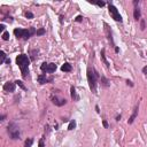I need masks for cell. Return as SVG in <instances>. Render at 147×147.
Returning a JSON list of instances; mask_svg holds the SVG:
<instances>
[{
  "label": "cell",
  "mask_w": 147,
  "mask_h": 147,
  "mask_svg": "<svg viewBox=\"0 0 147 147\" xmlns=\"http://www.w3.org/2000/svg\"><path fill=\"white\" fill-rule=\"evenodd\" d=\"M16 65H17L19 68L21 69L23 78H25L26 75L29 74V65H30V59L28 58V55L20 54L17 58H16Z\"/></svg>",
  "instance_id": "1"
},
{
  "label": "cell",
  "mask_w": 147,
  "mask_h": 147,
  "mask_svg": "<svg viewBox=\"0 0 147 147\" xmlns=\"http://www.w3.org/2000/svg\"><path fill=\"white\" fill-rule=\"evenodd\" d=\"M98 78H99V75H98V71L94 69V68H89L87 69V80H89V85L91 91L97 94V82Z\"/></svg>",
  "instance_id": "2"
},
{
  "label": "cell",
  "mask_w": 147,
  "mask_h": 147,
  "mask_svg": "<svg viewBox=\"0 0 147 147\" xmlns=\"http://www.w3.org/2000/svg\"><path fill=\"white\" fill-rule=\"evenodd\" d=\"M37 35V31L35 30V28H29V29H14V35L17 38H22L24 40H28L32 35Z\"/></svg>",
  "instance_id": "3"
},
{
  "label": "cell",
  "mask_w": 147,
  "mask_h": 147,
  "mask_svg": "<svg viewBox=\"0 0 147 147\" xmlns=\"http://www.w3.org/2000/svg\"><path fill=\"white\" fill-rule=\"evenodd\" d=\"M7 131H8V134L13 140H16V139H20V136H21V132H20V128L16 125L14 122H11L7 126Z\"/></svg>",
  "instance_id": "4"
},
{
  "label": "cell",
  "mask_w": 147,
  "mask_h": 147,
  "mask_svg": "<svg viewBox=\"0 0 147 147\" xmlns=\"http://www.w3.org/2000/svg\"><path fill=\"white\" fill-rule=\"evenodd\" d=\"M108 11H109V14H110V16H112V19H114L116 22H122V21H123V19H122L118 9H117L113 4L108 5Z\"/></svg>",
  "instance_id": "5"
},
{
  "label": "cell",
  "mask_w": 147,
  "mask_h": 147,
  "mask_svg": "<svg viewBox=\"0 0 147 147\" xmlns=\"http://www.w3.org/2000/svg\"><path fill=\"white\" fill-rule=\"evenodd\" d=\"M41 71L47 72V74H53L56 70V65L55 63H46L44 62L43 65L40 66Z\"/></svg>",
  "instance_id": "6"
},
{
  "label": "cell",
  "mask_w": 147,
  "mask_h": 147,
  "mask_svg": "<svg viewBox=\"0 0 147 147\" xmlns=\"http://www.w3.org/2000/svg\"><path fill=\"white\" fill-rule=\"evenodd\" d=\"M104 26H105V33H106V37L108 39V41L112 44V46H115L114 44V40H113V33H112V29L109 28V25L107 23H104Z\"/></svg>",
  "instance_id": "7"
},
{
  "label": "cell",
  "mask_w": 147,
  "mask_h": 147,
  "mask_svg": "<svg viewBox=\"0 0 147 147\" xmlns=\"http://www.w3.org/2000/svg\"><path fill=\"white\" fill-rule=\"evenodd\" d=\"M15 82H7L4 84L2 89H4L5 92H14L15 91Z\"/></svg>",
  "instance_id": "8"
},
{
  "label": "cell",
  "mask_w": 147,
  "mask_h": 147,
  "mask_svg": "<svg viewBox=\"0 0 147 147\" xmlns=\"http://www.w3.org/2000/svg\"><path fill=\"white\" fill-rule=\"evenodd\" d=\"M53 82V77H50L48 78L46 76V74H41V75L38 76V83L39 84H46V83H51Z\"/></svg>",
  "instance_id": "9"
},
{
  "label": "cell",
  "mask_w": 147,
  "mask_h": 147,
  "mask_svg": "<svg viewBox=\"0 0 147 147\" xmlns=\"http://www.w3.org/2000/svg\"><path fill=\"white\" fill-rule=\"evenodd\" d=\"M52 101H53V104L55 105V106H58V107H62L63 105H66L67 104V100L66 99H62V98H59V97H53L52 98Z\"/></svg>",
  "instance_id": "10"
},
{
  "label": "cell",
  "mask_w": 147,
  "mask_h": 147,
  "mask_svg": "<svg viewBox=\"0 0 147 147\" xmlns=\"http://www.w3.org/2000/svg\"><path fill=\"white\" fill-rule=\"evenodd\" d=\"M138 110H139V105H137L136 107H134V109H133V113H132V115L130 116V118H129V121H128V123L129 124H132L134 122V120H136V117L138 116Z\"/></svg>",
  "instance_id": "11"
},
{
  "label": "cell",
  "mask_w": 147,
  "mask_h": 147,
  "mask_svg": "<svg viewBox=\"0 0 147 147\" xmlns=\"http://www.w3.org/2000/svg\"><path fill=\"white\" fill-rule=\"evenodd\" d=\"M70 94H71V99L74 101H78V100H79V97H78L77 92H76V89L74 86L70 87Z\"/></svg>",
  "instance_id": "12"
},
{
  "label": "cell",
  "mask_w": 147,
  "mask_h": 147,
  "mask_svg": "<svg viewBox=\"0 0 147 147\" xmlns=\"http://www.w3.org/2000/svg\"><path fill=\"white\" fill-rule=\"evenodd\" d=\"M105 52H106V50H105V48H102L101 52H100V56H101L102 62H104L105 65H106V67H107V68H109V62L107 61V59H106V54H105Z\"/></svg>",
  "instance_id": "13"
},
{
  "label": "cell",
  "mask_w": 147,
  "mask_h": 147,
  "mask_svg": "<svg viewBox=\"0 0 147 147\" xmlns=\"http://www.w3.org/2000/svg\"><path fill=\"white\" fill-rule=\"evenodd\" d=\"M140 16H141V12H140V9H139V7L138 6H136L134 7V11H133V17L134 20H140Z\"/></svg>",
  "instance_id": "14"
},
{
  "label": "cell",
  "mask_w": 147,
  "mask_h": 147,
  "mask_svg": "<svg viewBox=\"0 0 147 147\" xmlns=\"http://www.w3.org/2000/svg\"><path fill=\"white\" fill-rule=\"evenodd\" d=\"M61 70H62V71H65V72H70L72 70V67H71V65H70V63L66 62L65 65L61 67Z\"/></svg>",
  "instance_id": "15"
},
{
  "label": "cell",
  "mask_w": 147,
  "mask_h": 147,
  "mask_svg": "<svg viewBox=\"0 0 147 147\" xmlns=\"http://www.w3.org/2000/svg\"><path fill=\"white\" fill-rule=\"evenodd\" d=\"M100 79H101V84H102V86H104V87H108L109 85H110L109 80L107 79L105 76H101V78H100Z\"/></svg>",
  "instance_id": "16"
},
{
  "label": "cell",
  "mask_w": 147,
  "mask_h": 147,
  "mask_svg": "<svg viewBox=\"0 0 147 147\" xmlns=\"http://www.w3.org/2000/svg\"><path fill=\"white\" fill-rule=\"evenodd\" d=\"M75 128H76V121H75V120H71L70 123H69V125H68V130L71 131V130H74Z\"/></svg>",
  "instance_id": "17"
},
{
  "label": "cell",
  "mask_w": 147,
  "mask_h": 147,
  "mask_svg": "<svg viewBox=\"0 0 147 147\" xmlns=\"http://www.w3.org/2000/svg\"><path fill=\"white\" fill-rule=\"evenodd\" d=\"M32 144H33V139L29 138V139H26L25 143H24V147H31L32 146Z\"/></svg>",
  "instance_id": "18"
},
{
  "label": "cell",
  "mask_w": 147,
  "mask_h": 147,
  "mask_svg": "<svg viewBox=\"0 0 147 147\" xmlns=\"http://www.w3.org/2000/svg\"><path fill=\"white\" fill-rule=\"evenodd\" d=\"M15 84H16V85H19V86H20V87H21V89H22V90H24V91H25V90H26V87H25V86H24L23 82H21V80H16V82H15Z\"/></svg>",
  "instance_id": "19"
},
{
  "label": "cell",
  "mask_w": 147,
  "mask_h": 147,
  "mask_svg": "<svg viewBox=\"0 0 147 147\" xmlns=\"http://www.w3.org/2000/svg\"><path fill=\"white\" fill-rule=\"evenodd\" d=\"M2 39H4V40H9V32L8 31H5L4 33H2Z\"/></svg>",
  "instance_id": "20"
},
{
  "label": "cell",
  "mask_w": 147,
  "mask_h": 147,
  "mask_svg": "<svg viewBox=\"0 0 147 147\" xmlns=\"http://www.w3.org/2000/svg\"><path fill=\"white\" fill-rule=\"evenodd\" d=\"M92 4H95L97 6H99V7H104L105 5H106V2L105 1H91Z\"/></svg>",
  "instance_id": "21"
},
{
  "label": "cell",
  "mask_w": 147,
  "mask_h": 147,
  "mask_svg": "<svg viewBox=\"0 0 147 147\" xmlns=\"http://www.w3.org/2000/svg\"><path fill=\"white\" fill-rule=\"evenodd\" d=\"M5 61H6V53L4 52V51H1V61H0V63H4Z\"/></svg>",
  "instance_id": "22"
},
{
  "label": "cell",
  "mask_w": 147,
  "mask_h": 147,
  "mask_svg": "<svg viewBox=\"0 0 147 147\" xmlns=\"http://www.w3.org/2000/svg\"><path fill=\"white\" fill-rule=\"evenodd\" d=\"M25 17H26V19H29V20L33 19V14L31 13V12H26V13H25Z\"/></svg>",
  "instance_id": "23"
},
{
  "label": "cell",
  "mask_w": 147,
  "mask_h": 147,
  "mask_svg": "<svg viewBox=\"0 0 147 147\" xmlns=\"http://www.w3.org/2000/svg\"><path fill=\"white\" fill-rule=\"evenodd\" d=\"M45 33V29H39V30H37V35L38 36H41Z\"/></svg>",
  "instance_id": "24"
},
{
  "label": "cell",
  "mask_w": 147,
  "mask_h": 147,
  "mask_svg": "<svg viewBox=\"0 0 147 147\" xmlns=\"http://www.w3.org/2000/svg\"><path fill=\"white\" fill-rule=\"evenodd\" d=\"M140 29L141 30H145V21H144V20L140 21Z\"/></svg>",
  "instance_id": "25"
},
{
  "label": "cell",
  "mask_w": 147,
  "mask_h": 147,
  "mask_svg": "<svg viewBox=\"0 0 147 147\" xmlns=\"http://www.w3.org/2000/svg\"><path fill=\"white\" fill-rule=\"evenodd\" d=\"M83 19H84V17H83L82 15H78L77 17H76V22H82V21H83Z\"/></svg>",
  "instance_id": "26"
},
{
  "label": "cell",
  "mask_w": 147,
  "mask_h": 147,
  "mask_svg": "<svg viewBox=\"0 0 147 147\" xmlns=\"http://www.w3.org/2000/svg\"><path fill=\"white\" fill-rule=\"evenodd\" d=\"M38 147H45L44 146V139H40V140H39V146Z\"/></svg>",
  "instance_id": "27"
},
{
  "label": "cell",
  "mask_w": 147,
  "mask_h": 147,
  "mask_svg": "<svg viewBox=\"0 0 147 147\" xmlns=\"http://www.w3.org/2000/svg\"><path fill=\"white\" fill-rule=\"evenodd\" d=\"M4 30H5V25H4V24H0V31H1V32L4 33V32H5Z\"/></svg>",
  "instance_id": "28"
},
{
  "label": "cell",
  "mask_w": 147,
  "mask_h": 147,
  "mask_svg": "<svg viewBox=\"0 0 147 147\" xmlns=\"http://www.w3.org/2000/svg\"><path fill=\"white\" fill-rule=\"evenodd\" d=\"M126 84H128V85H130V86H133V83H132L131 80H129V79L126 80Z\"/></svg>",
  "instance_id": "29"
},
{
  "label": "cell",
  "mask_w": 147,
  "mask_h": 147,
  "mask_svg": "<svg viewBox=\"0 0 147 147\" xmlns=\"http://www.w3.org/2000/svg\"><path fill=\"white\" fill-rule=\"evenodd\" d=\"M5 118H6V115H1L0 116V121H5Z\"/></svg>",
  "instance_id": "30"
},
{
  "label": "cell",
  "mask_w": 147,
  "mask_h": 147,
  "mask_svg": "<svg viewBox=\"0 0 147 147\" xmlns=\"http://www.w3.org/2000/svg\"><path fill=\"white\" fill-rule=\"evenodd\" d=\"M102 124H104V126H105V128H108V123H107L106 121H104V122H102Z\"/></svg>",
  "instance_id": "31"
},
{
  "label": "cell",
  "mask_w": 147,
  "mask_h": 147,
  "mask_svg": "<svg viewBox=\"0 0 147 147\" xmlns=\"http://www.w3.org/2000/svg\"><path fill=\"white\" fill-rule=\"evenodd\" d=\"M143 72H144V74H146V75H147V66H146V67H144V68H143Z\"/></svg>",
  "instance_id": "32"
},
{
  "label": "cell",
  "mask_w": 147,
  "mask_h": 147,
  "mask_svg": "<svg viewBox=\"0 0 147 147\" xmlns=\"http://www.w3.org/2000/svg\"><path fill=\"white\" fill-rule=\"evenodd\" d=\"M95 110H97V113L99 114V113H100V108H99V106H95Z\"/></svg>",
  "instance_id": "33"
},
{
  "label": "cell",
  "mask_w": 147,
  "mask_h": 147,
  "mask_svg": "<svg viewBox=\"0 0 147 147\" xmlns=\"http://www.w3.org/2000/svg\"><path fill=\"white\" fill-rule=\"evenodd\" d=\"M120 120H121V115H117V116H116V121H120Z\"/></svg>",
  "instance_id": "34"
}]
</instances>
